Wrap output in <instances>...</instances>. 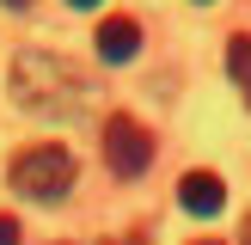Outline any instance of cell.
<instances>
[{"label": "cell", "mask_w": 251, "mask_h": 245, "mask_svg": "<svg viewBox=\"0 0 251 245\" xmlns=\"http://www.w3.org/2000/svg\"><path fill=\"white\" fill-rule=\"evenodd\" d=\"M12 98H19L25 110H37V117H80L86 110V74L74 68L68 55H55V49H19L12 55Z\"/></svg>", "instance_id": "cell-1"}, {"label": "cell", "mask_w": 251, "mask_h": 245, "mask_svg": "<svg viewBox=\"0 0 251 245\" xmlns=\"http://www.w3.org/2000/svg\"><path fill=\"white\" fill-rule=\"evenodd\" d=\"M68 6H80V12H86V6H98V0H68Z\"/></svg>", "instance_id": "cell-11"}, {"label": "cell", "mask_w": 251, "mask_h": 245, "mask_svg": "<svg viewBox=\"0 0 251 245\" xmlns=\"http://www.w3.org/2000/svg\"><path fill=\"white\" fill-rule=\"evenodd\" d=\"M6 6H12V12H25V6H31V0H6Z\"/></svg>", "instance_id": "cell-10"}, {"label": "cell", "mask_w": 251, "mask_h": 245, "mask_svg": "<svg viewBox=\"0 0 251 245\" xmlns=\"http://www.w3.org/2000/svg\"><path fill=\"white\" fill-rule=\"evenodd\" d=\"M104 166L117 172V178H141V172L153 166V135H147L141 117H129V110L104 117Z\"/></svg>", "instance_id": "cell-3"}, {"label": "cell", "mask_w": 251, "mask_h": 245, "mask_svg": "<svg viewBox=\"0 0 251 245\" xmlns=\"http://www.w3.org/2000/svg\"><path fill=\"white\" fill-rule=\"evenodd\" d=\"M178 202H184V215L215 220L221 208H227V184H221L215 172H184V178H178Z\"/></svg>", "instance_id": "cell-5"}, {"label": "cell", "mask_w": 251, "mask_h": 245, "mask_svg": "<svg viewBox=\"0 0 251 245\" xmlns=\"http://www.w3.org/2000/svg\"><path fill=\"white\" fill-rule=\"evenodd\" d=\"M202 6H208V0H202Z\"/></svg>", "instance_id": "cell-13"}, {"label": "cell", "mask_w": 251, "mask_h": 245, "mask_svg": "<svg viewBox=\"0 0 251 245\" xmlns=\"http://www.w3.org/2000/svg\"><path fill=\"white\" fill-rule=\"evenodd\" d=\"M202 245H221V239H202Z\"/></svg>", "instance_id": "cell-12"}, {"label": "cell", "mask_w": 251, "mask_h": 245, "mask_svg": "<svg viewBox=\"0 0 251 245\" xmlns=\"http://www.w3.org/2000/svg\"><path fill=\"white\" fill-rule=\"evenodd\" d=\"M104 245H147L141 233H117V239H104Z\"/></svg>", "instance_id": "cell-8"}, {"label": "cell", "mask_w": 251, "mask_h": 245, "mask_svg": "<svg viewBox=\"0 0 251 245\" xmlns=\"http://www.w3.org/2000/svg\"><path fill=\"white\" fill-rule=\"evenodd\" d=\"M12 190L25 196V202H61V196L74 190V153L61 141H31L12 153Z\"/></svg>", "instance_id": "cell-2"}, {"label": "cell", "mask_w": 251, "mask_h": 245, "mask_svg": "<svg viewBox=\"0 0 251 245\" xmlns=\"http://www.w3.org/2000/svg\"><path fill=\"white\" fill-rule=\"evenodd\" d=\"M0 245H19V220L12 215H0Z\"/></svg>", "instance_id": "cell-7"}, {"label": "cell", "mask_w": 251, "mask_h": 245, "mask_svg": "<svg viewBox=\"0 0 251 245\" xmlns=\"http://www.w3.org/2000/svg\"><path fill=\"white\" fill-rule=\"evenodd\" d=\"M227 74H233V86L251 98V31H233L227 37Z\"/></svg>", "instance_id": "cell-6"}, {"label": "cell", "mask_w": 251, "mask_h": 245, "mask_svg": "<svg viewBox=\"0 0 251 245\" xmlns=\"http://www.w3.org/2000/svg\"><path fill=\"white\" fill-rule=\"evenodd\" d=\"M239 239H245V245H251V215H245V220H239Z\"/></svg>", "instance_id": "cell-9"}, {"label": "cell", "mask_w": 251, "mask_h": 245, "mask_svg": "<svg viewBox=\"0 0 251 245\" xmlns=\"http://www.w3.org/2000/svg\"><path fill=\"white\" fill-rule=\"evenodd\" d=\"M98 61H110V68H123V61H135L141 55V24L129 19V12H110L104 24H98Z\"/></svg>", "instance_id": "cell-4"}]
</instances>
